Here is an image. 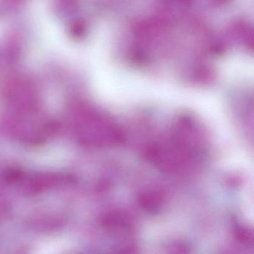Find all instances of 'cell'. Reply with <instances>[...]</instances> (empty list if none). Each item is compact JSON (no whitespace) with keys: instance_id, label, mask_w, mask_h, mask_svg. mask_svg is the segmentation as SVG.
I'll return each instance as SVG.
<instances>
[{"instance_id":"obj_2","label":"cell","mask_w":254,"mask_h":254,"mask_svg":"<svg viewBox=\"0 0 254 254\" xmlns=\"http://www.w3.org/2000/svg\"><path fill=\"white\" fill-rule=\"evenodd\" d=\"M138 202L139 206L147 212L157 213L164 205L165 195L157 190H148L139 194Z\"/></svg>"},{"instance_id":"obj_1","label":"cell","mask_w":254,"mask_h":254,"mask_svg":"<svg viewBox=\"0 0 254 254\" xmlns=\"http://www.w3.org/2000/svg\"><path fill=\"white\" fill-rule=\"evenodd\" d=\"M104 228L112 231H131L134 228L133 217L122 209H113L107 212L101 220Z\"/></svg>"},{"instance_id":"obj_3","label":"cell","mask_w":254,"mask_h":254,"mask_svg":"<svg viewBox=\"0 0 254 254\" xmlns=\"http://www.w3.org/2000/svg\"><path fill=\"white\" fill-rule=\"evenodd\" d=\"M235 236L241 243L245 245H252L253 233L252 230H248L245 227H238L235 230Z\"/></svg>"}]
</instances>
